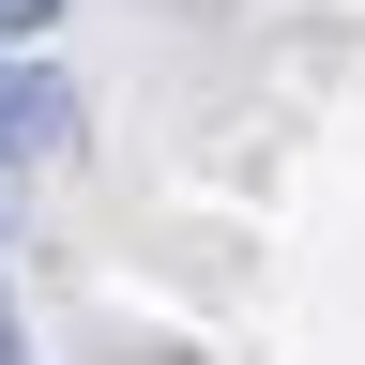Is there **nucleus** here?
Here are the masks:
<instances>
[{
	"instance_id": "1",
	"label": "nucleus",
	"mask_w": 365,
	"mask_h": 365,
	"mask_svg": "<svg viewBox=\"0 0 365 365\" xmlns=\"http://www.w3.org/2000/svg\"><path fill=\"white\" fill-rule=\"evenodd\" d=\"M61 137H76V91L46 76L31 46H0V168H46Z\"/></svg>"
},
{
	"instance_id": "2",
	"label": "nucleus",
	"mask_w": 365,
	"mask_h": 365,
	"mask_svg": "<svg viewBox=\"0 0 365 365\" xmlns=\"http://www.w3.org/2000/svg\"><path fill=\"white\" fill-rule=\"evenodd\" d=\"M46 16H61V0H0V46H31V31H46Z\"/></svg>"
},
{
	"instance_id": "3",
	"label": "nucleus",
	"mask_w": 365,
	"mask_h": 365,
	"mask_svg": "<svg viewBox=\"0 0 365 365\" xmlns=\"http://www.w3.org/2000/svg\"><path fill=\"white\" fill-rule=\"evenodd\" d=\"M0 365H16V319H0Z\"/></svg>"
}]
</instances>
